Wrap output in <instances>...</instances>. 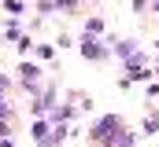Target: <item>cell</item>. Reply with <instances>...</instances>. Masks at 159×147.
I'll list each match as a JSON object with an SVG mask.
<instances>
[{"label": "cell", "instance_id": "cell-1", "mask_svg": "<svg viewBox=\"0 0 159 147\" xmlns=\"http://www.w3.org/2000/svg\"><path fill=\"white\" fill-rule=\"evenodd\" d=\"M119 132H122V125H119V118H115V114L100 118V121H96V125L89 129V136H93V140H100V144H107V147H115Z\"/></svg>", "mask_w": 159, "mask_h": 147}, {"label": "cell", "instance_id": "cell-2", "mask_svg": "<svg viewBox=\"0 0 159 147\" xmlns=\"http://www.w3.org/2000/svg\"><path fill=\"white\" fill-rule=\"evenodd\" d=\"M81 55H85V59H104V44H100L96 37H85V40H81Z\"/></svg>", "mask_w": 159, "mask_h": 147}, {"label": "cell", "instance_id": "cell-3", "mask_svg": "<svg viewBox=\"0 0 159 147\" xmlns=\"http://www.w3.org/2000/svg\"><path fill=\"white\" fill-rule=\"evenodd\" d=\"M22 85L26 88H37V77H41V66H34V63H22Z\"/></svg>", "mask_w": 159, "mask_h": 147}, {"label": "cell", "instance_id": "cell-4", "mask_svg": "<svg viewBox=\"0 0 159 147\" xmlns=\"http://www.w3.org/2000/svg\"><path fill=\"white\" fill-rule=\"evenodd\" d=\"M41 7H44V11H70L74 0H41Z\"/></svg>", "mask_w": 159, "mask_h": 147}, {"label": "cell", "instance_id": "cell-5", "mask_svg": "<svg viewBox=\"0 0 159 147\" xmlns=\"http://www.w3.org/2000/svg\"><path fill=\"white\" fill-rule=\"evenodd\" d=\"M115 52H119L122 59H129V55H137V48H133V40H119V44H115Z\"/></svg>", "mask_w": 159, "mask_h": 147}, {"label": "cell", "instance_id": "cell-6", "mask_svg": "<svg viewBox=\"0 0 159 147\" xmlns=\"http://www.w3.org/2000/svg\"><path fill=\"white\" fill-rule=\"evenodd\" d=\"M100 30H104V22H100V19H89V22H85V37H96Z\"/></svg>", "mask_w": 159, "mask_h": 147}, {"label": "cell", "instance_id": "cell-7", "mask_svg": "<svg viewBox=\"0 0 159 147\" xmlns=\"http://www.w3.org/2000/svg\"><path fill=\"white\" fill-rule=\"evenodd\" d=\"M115 147H133V132H119V140H115Z\"/></svg>", "mask_w": 159, "mask_h": 147}, {"label": "cell", "instance_id": "cell-8", "mask_svg": "<svg viewBox=\"0 0 159 147\" xmlns=\"http://www.w3.org/2000/svg\"><path fill=\"white\" fill-rule=\"evenodd\" d=\"M159 129V118H148V121H144V132H148V136H152V132H156Z\"/></svg>", "mask_w": 159, "mask_h": 147}, {"label": "cell", "instance_id": "cell-9", "mask_svg": "<svg viewBox=\"0 0 159 147\" xmlns=\"http://www.w3.org/2000/svg\"><path fill=\"white\" fill-rule=\"evenodd\" d=\"M7 118V103H4V96H0V121Z\"/></svg>", "mask_w": 159, "mask_h": 147}, {"label": "cell", "instance_id": "cell-10", "mask_svg": "<svg viewBox=\"0 0 159 147\" xmlns=\"http://www.w3.org/2000/svg\"><path fill=\"white\" fill-rule=\"evenodd\" d=\"M4 88H7V77H0V96H4Z\"/></svg>", "mask_w": 159, "mask_h": 147}, {"label": "cell", "instance_id": "cell-11", "mask_svg": "<svg viewBox=\"0 0 159 147\" xmlns=\"http://www.w3.org/2000/svg\"><path fill=\"white\" fill-rule=\"evenodd\" d=\"M152 7H159V0H156V4H152Z\"/></svg>", "mask_w": 159, "mask_h": 147}]
</instances>
